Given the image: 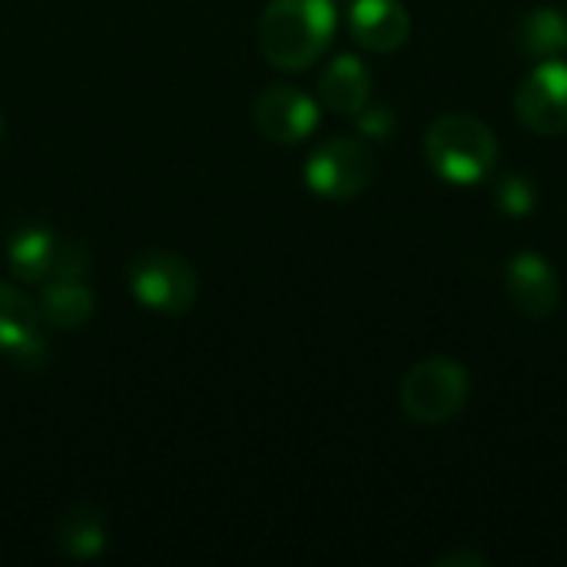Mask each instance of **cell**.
I'll return each instance as SVG.
<instances>
[{"instance_id": "cell-1", "label": "cell", "mask_w": 567, "mask_h": 567, "mask_svg": "<svg viewBox=\"0 0 567 567\" xmlns=\"http://www.w3.org/2000/svg\"><path fill=\"white\" fill-rule=\"evenodd\" d=\"M336 20L332 0H269L259 17V50L276 70H309L329 50Z\"/></svg>"}, {"instance_id": "cell-2", "label": "cell", "mask_w": 567, "mask_h": 567, "mask_svg": "<svg viewBox=\"0 0 567 567\" xmlns=\"http://www.w3.org/2000/svg\"><path fill=\"white\" fill-rule=\"evenodd\" d=\"M429 166L458 186L485 179L498 163V140L492 126L472 113H445L425 130Z\"/></svg>"}, {"instance_id": "cell-3", "label": "cell", "mask_w": 567, "mask_h": 567, "mask_svg": "<svg viewBox=\"0 0 567 567\" xmlns=\"http://www.w3.org/2000/svg\"><path fill=\"white\" fill-rule=\"evenodd\" d=\"M468 392H472L468 369L452 362V359L432 355V359L415 362L405 372L399 399H402V412L412 422H419V425H442V422L455 419L465 409Z\"/></svg>"}, {"instance_id": "cell-4", "label": "cell", "mask_w": 567, "mask_h": 567, "mask_svg": "<svg viewBox=\"0 0 567 567\" xmlns=\"http://www.w3.org/2000/svg\"><path fill=\"white\" fill-rule=\"evenodd\" d=\"M126 282L140 306L159 316H186L199 296L196 269L166 249H143L126 262Z\"/></svg>"}, {"instance_id": "cell-5", "label": "cell", "mask_w": 567, "mask_h": 567, "mask_svg": "<svg viewBox=\"0 0 567 567\" xmlns=\"http://www.w3.org/2000/svg\"><path fill=\"white\" fill-rule=\"evenodd\" d=\"M7 266L23 282L80 279L90 269V252L47 226H20L7 246Z\"/></svg>"}, {"instance_id": "cell-6", "label": "cell", "mask_w": 567, "mask_h": 567, "mask_svg": "<svg viewBox=\"0 0 567 567\" xmlns=\"http://www.w3.org/2000/svg\"><path fill=\"white\" fill-rule=\"evenodd\" d=\"M375 179V153L362 140L336 136L312 150L306 159V183L316 196L346 203L362 196Z\"/></svg>"}, {"instance_id": "cell-7", "label": "cell", "mask_w": 567, "mask_h": 567, "mask_svg": "<svg viewBox=\"0 0 567 567\" xmlns=\"http://www.w3.org/2000/svg\"><path fill=\"white\" fill-rule=\"evenodd\" d=\"M518 120L538 136L567 133V63L538 60V66L515 90Z\"/></svg>"}, {"instance_id": "cell-8", "label": "cell", "mask_w": 567, "mask_h": 567, "mask_svg": "<svg viewBox=\"0 0 567 567\" xmlns=\"http://www.w3.org/2000/svg\"><path fill=\"white\" fill-rule=\"evenodd\" d=\"M252 123L256 130L282 146L302 143L316 123H319V106L309 93H302L299 86H269L252 100Z\"/></svg>"}, {"instance_id": "cell-9", "label": "cell", "mask_w": 567, "mask_h": 567, "mask_svg": "<svg viewBox=\"0 0 567 567\" xmlns=\"http://www.w3.org/2000/svg\"><path fill=\"white\" fill-rule=\"evenodd\" d=\"M43 336H40V309L17 286L0 279V355L17 365L43 362Z\"/></svg>"}, {"instance_id": "cell-10", "label": "cell", "mask_w": 567, "mask_h": 567, "mask_svg": "<svg viewBox=\"0 0 567 567\" xmlns=\"http://www.w3.org/2000/svg\"><path fill=\"white\" fill-rule=\"evenodd\" d=\"M508 299L525 319H548L561 302V282L548 259L538 252H518L508 262Z\"/></svg>"}, {"instance_id": "cell-11", "label": "cell", "mask_w": 567, "mask_h": 567, "mask_svg": "<svg viewBox=\"0 0 567 567\" xmlns=\"http://www.w3.org/2000/svg\"><path fill=\"white\" fill-rule=\"evenodd\" d=\"M352 40L369 53H392L412 33V17L399 0H352Z\"/></svg>"}, {"instance_id": "cell-12", "label": "cell", "mask_w": 567, "mask_h": 567, "mask_svg": "<svg viewBox=\"0 0 567 567\" xmlns=\"http://www.w3.org/2000/svg\"><path fill=\"white\" fill-rule=\"evenodd\" d=\"M106 538H110L106 512L90 502H76L63 508L53 522V548L70 561L96 558L106 548Z\"/></svg>"}, {"instance_id": "cell-13", "label": "cell", "mask_w": 567, "mask_h": 567, "mask_svg": "<svg viewBox=\"0 0 567 567\" xmlns=\"http://www.w3.org/2000/svg\"><path fill=\"white\" fill-rule=\"evenodd\" d=\"M369 93H372V73L355 53L336 56L319 76V96L339 116H355L359 110H365Z\"/></svg>"}, {"instance_id": "cell-14", "label": "cell", "mask_w": 567, "mask_h": 567, "mask_svg": "<svg viewBox=\"0 0 567 567\" xmlns=\"http://www.w3.org/2000/svg\"><path fill=\"white\" fill-rule=\"evenodd\" d=\"M37 309H40V319H47L56 329H80L93 319L96 299L80 279H53V282H43Z\"/></svg>"}, {"instance_id": "cell-15", "label": "cell", "mask_w": 567, "mask_h": 567, "mask_svg": "<svg viewBox=\"0 0 567 567\" xmlns=\"http://www.w3.org/2000/svg\"><path fill=\"white\" fill-rule=\"evenodd\" d=\"M518 43L532 60H558L567 50V17L555 7H538L522 17Z\"/></svg>"}, {"instance_id": "cell-16", "label": "cell", "mask_w": 567, "mask_h": 567, "mask_svg": "<svg viewBox=\"0 0 567 567\" xmlns=\"http://www.w3.org/2000/svg\"><path fill=\"white\" fill-rule=\"evenodd\" d=\"M495 206L505 213V216H528L535 209V186L528 183V176L522 173H505L495 179Z\"/></svg>"}, {"instance_id": "cell-17", "label": "cell", "mask_w": 567, "mask_h": 567, "mask_svg": "<svg viewBox=\"0 0 567 567\" xmlns=\"http://www.w3.org/2000/svg\"><path fill=\"white\" fill-rule=\"evenodd\" d=\"M355 123H359V130L365 133V136H372V140H382V136H389L392 130H395V116H392V110L389 106H365V110H359L355 113Z\"/></svg>"}, {"instance_id": "cell-18", "label": "cell", "mask_w": 567, "mask_h": 567, "mask_svg": "<svg viewBox=\"0 0 567 567\" xmlns=\"http://www.w3.org/2000/svg\"><path fill=\"white\" fill-rule=\"evenodd\" d=\"M435 565L442 567H462V565H485V555H475V551H455V555H445V558H439Z\"/></svg>"}, {"instance_id": "cell-19", "label": "cell", "mask_w": 567, "mask_h": 567, "mask_svg": "<svg viewBox=\"0 0 567 567\" xmlns=\"http://www.w3.org/2000/svg\"><path fill=\"white\" fill-rule=\"evenodd\" d=\"M0 136H3V120H0Z\"/></svg>"}]
</instances>
